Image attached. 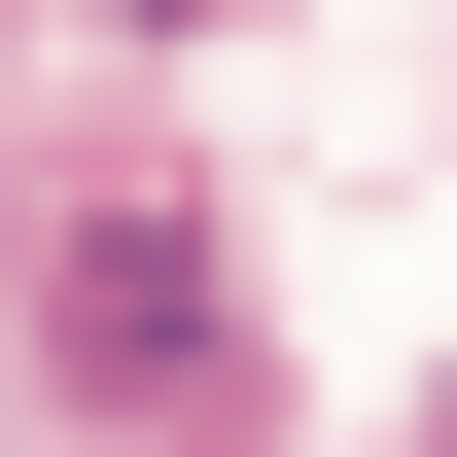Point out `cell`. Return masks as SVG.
<instances>
[{
	"instance_id": "2",
	"label": "cell",
	"mask_w": 457,
	"mask_h": 457,
	"mask_svg": "<svg viewBox=\"0 0 457 457\" xmlns=\"http://www.w3.org/2000/svg\"><path fill=\"white\" fill-rule=\"evenodd\" d=\"M141 36H212V0H141Z\"/></svg>"
},
{
	"instance_id": "1",
	"label": "cell",
	"mask_w": 457,
	"mask_h": 457,
	"mask_svg": "<svg viewBox=\"0 0 457 457\" xmlns=\"http://www.w3.org/2000/svg\"><path fill=\"white\" fill-rule=\"evenodd\" d=\"M71 387H212V246H176V212L71 246Z\"/></svg>"
}]
</instances>
